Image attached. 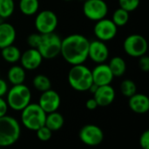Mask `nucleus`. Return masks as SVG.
<instances>
[{"mask_svg":"<svg viewBox=\"0 0 149 149\" xmlns=\"http://www.w3.org/2000/svg\"><path fill=\"white\" fill-rule=\"evenodd\" d=\"M89 42L90 40L82 34H70L61 41L60 54L72 66L84 64L88 59Z\"/></svg>","mask_w":149,"mask_h":149,"instance_id":"nucleus-1","label":"nucleus"},{"mask_svg":"<svg viewBox=\"0 0 149 149\" xmlns=\"http://www.w3.org/2000/svg\"><path fill=\"white\" fill-rule=\"evenodd\" d=\"M69 85L77 91H86L93 83L92 69L84 64L73 65L68 72Z\"/></svg>","mask_w":149,"mask_h":149,"instance_id":"nucleus-2","label":"nucleus"},{"mask_svg":"<svg viewBox=\"0 0 149 149\" xmlns=\"http://www.w3.org/2000/svg\"><path fill=\"white\" fill-rule=\"evenodd\" d=\"M21 128L17 120L10 116L0 117V147L13 145L20 136Z\"/></svg>","mask_w":149,"mask_h":149,"instance_id":"nucleus-3","label":"nucleus"},{"mask_svg":"<svg viewBox=\"0 0 149 149\" xmlns=\"http://www.w3.org/2000/svg\"><path fill=\"white\" fill-rule=\"evenodd\" d=\"M7 105L14 111H22L31 100V92L28 86L24 83L12 85L7 91Z\"/></svg>","mask_w":149,"mask_h":149,"instance_id":"nucleus-4","label":"nucleus"},{"mask_svg":"<svg viewBox=\"0 0 149 149\" xmlns=\"http://www.w3.org/2000/svg\"><path fill=\"white\" fill-rule=\"evenodd\" d=\"M21 112L22 123L27 129L37 131L38 128L45 126L46 113L42 110L38 104L30 103Z\"/></svg>","mask_w":149,"mask_h":149,"instance_id":"nucleus-5","label":"nucleus"},{"mask_svg":"<svg viewBox=\"0 0 149 149\" xmlns=\"http://www.w3.org/2000/svg\"><path fill=\"white\" fill-rule=\"evenodd\" d=\"M62 39L54 32L41 34V40L38 47V50L41 54L43 59L52 60L60 54Z\"/></svg>","mask_w":149,"mask_h":149,"instance_id":"nucleus-6","label":"nucleus"},{"mask_svg":"<svg viewBox=\"0 0 149 149\" xmlns=\"http://www.w3.org/2000/svg\"><path fill=\"white\" fill-rule=\"evenodd\" d=\"M123 48L125 53L131 57H141L147 54L148 45L146 38L141 34H130L128 35L124 42Z\"/></svg>","mask_w":149,"mask_h":149,"instance_id":"nucleus-7","label":"nucleus"},{"mask_svg":"<svg viewBox=\"0 0 149 149\" xmlns=\"http://www.w3.org/2000/svg\"><path fill=\"white\" fill-rule=\"evenodd\" d=\"M58 24V18L55 12L51 10L39 11L34 21L35 28L40 34L54 32Z\"/></svg>","mask_w":149,"mask_h":149,"instance_id":"nucleus-8","label":"nucleus"},{"mask_svg":"<svg viewBox=\"0 0 149 149\" xmlns=\"http://www.w3.org/2000/svg\"><path fill=\"white\" fill-rule=\"evenodd\" d=\"M83 13L86 18L96 22L106 18L108 5L104 0H87L83 4Z\"/></svg>","mask_w":149,"mask_h":149,"instance_id":"nucleus-9","label":"nucleus"},{"mask_svg":"<svg viewBox=\"0 0 149 149\" xmlns=\"http://www.w3.org/2000/svg\"><path fill=\"white\" fill-rule=\"evenodd\" d=\"M118 32V27L109 18H102L96 21L93 32L97 40L101 41H109L115 38Z\"/></svg>","mask_w":149,"mask_h":149,"instance_id":"nucleus-10","label":"nucleus"},{"mask_svg":"<svg viewBox=\"0 0 149 149\" xmlns=\"http://www.w3.org/2000/svg\"><path fill=\"white\" fill-rule=\"evenodd\" d=\"M80 141L90 147H95L100 145L104 139V133L100 127L95 125H86L83 126L79 131Z\"/></svg>","mask_w":149,"mask_h":149,"instance_id":"nucleus-11","label":"nucleus"},{"mask_svg":"<svg viewBox=\"0 0 149 149\" xmlns=\"http://www.w3.org/2000/svg\"><path fill=\"white\" fill-rule=\"evenodd\" d=\"M109 57V48L107 45L101 40H95L89 42L88 58L93 62L100 64L105 63Z\"/></svg>","mask_w":149,"mask_h":149,"instance_id":"nucleus-12","label":"nucleus"},{"mask_svg":"<svg viewBox=\"0 0 149 149\" xmlns=\"http://www.w3.org/2000/svg\"><path fill=\"white\" fill-rule=\"evenodd\" d=\"M61 98L59 94L56 90L50 89L42 92L38 104L42 108V110L47 114L56 112L59 108Z\"/></svg>","mask_w":149,"mask_h":149,"instance_id":"nucleus-13","label":"nucleus"},{"mask_svg":"<svg viewBox=\"0 0 149 149\" xmlns=\"http://www.w3.org/2000/svg\"><path fill=\"white\" fill-rule=\"evenodd\" d=\"M19 61L25 70H35L41 65L43 57L37 48L30 47L21 54Z\"/></svg>","mask_w":149,"mask_h":149,"instance_id":"nucleus-14","label":"nucleus"},{"mask_svg":"<svg viewBox=\"0 0 149 149\" xmlns=\"http://www.w3.org/2000/svg\"><path fill=\"white\" fill-rule=\"evenodd\" d=\"M93 82L98 86L111 84L114 76L106 63H100L92 69Z\"/></svg>","mask_w":149,"mask_h":149,"instance_id":"nucleus-15","label":"nucleus"},{"mask_svg":"<svg viewBox=\"0 0 149 149\" xmlns=\"http://www.w3.org/2000/svg\"><path fill=\"white\" fill-rule=\"evenodd\" d=\"M115 95L114 89L111 86V84H108L99 86L97 90L93 93V98L96 100L98 106L106 107L110 105L114 101Z\"/></svg>","mask_w":149,"mask_h":149,"instance_id":"nucleus-16","label":"nucleus"},{"mask_svg":"<svg viewBox=\"0 0 149 149\" xmlns=\"http://www.w3.org/2000/svg\"><path fill=\"white\" fill-rule=\"evenodd\" d=\"M128 105L130 109L138 114H144L149 110V99L148 96L141 93H135L128 97Z\"/></svg>","mask_w":149,"mask_h":149,"instance_id":"nucleus-17","label":"nucleus"},{"mask_svg":"<svg viewBox=\"0 0 149 149\" xmlns=\"http://www.w3.org/2000/svg\"><path fill=\"white\" fill-rule=\"evenodd\" d=\"M17 38L15 27L7 22L0 23V49L14 44Z\"/></svg>","mask_w":149,"mask_h":149,"instance_id":"nucleus-18","label":"nucleus"},{"mask_svg":"<svg viewBox=\"0 0 149 149\" xmlns=\"http://www.w3.org/2000/svg\"><path fill=\"white\" fill-rule=\"evenodd\" d=\"M25 69L21 65L11 66L7 72V79L12 85L24 83L25 81Z\"/></svg>","mask_w":149,"mask_h":149,"instance_id":"nucleus-19","label":"nucleus"},{"mask_svg":"<svg viewBox=\"0 0 149 149\" xmlns=\"http://www.w3.org/2000/svg\"><path fill=\"white\" fill-rule=\"evenodd\" d=\"M64 117L56 111L46 114L45 126H47L52 132H54L61 129L64 125Z\"/></svg>","mask_w":149,"mask_h":149,"instance_id":"nucleus-20","label":"nucleus"},{"mask_svg":"<svg viewBox=\"0 0 149 149\" xmlns=\"http://www.w3.org/2000/svg\"><path fill=\"white\" fill-rule=\"evenodd\" d=\"M107 65L114 77H120L126 73L127 64L125 60L120 56L113 57L109 61V63Z\"/></svg>","mask_w":149,"mask_h":149,"instance_id":"nucleus-21","label":"nucleus"},{"mask_svg":"<svg viewBox=\"0 0 149 149\" xmlns=\"http://www.w3.org/2000/svg\"><path fill=\"white\" fill-rule=\"evenodd\" d=\"M21 54L19 48L14 46V44L1 49V56L8 63H16L19 61Z\"/></svg>","mask_w":149,"mask_h":149,"instance_id":"nucleus-22","label":"nucleus"},{"mask_svg":"<svg viewBox=\"0 0 149 149\" xmlns=\"http://www.w3.org/2000/svg\"><path fill=\"white\" fill-rule=\"evenodd\" d=\"M18 7L25 16H32L38 13L39 9L38 0H19Z\"/></svg>","mask_w":149,"mask_h":149,"instance_id":"nucleus-23","label":"nucleus"},{"mask_svg":"<svg viewBox=\"0 0 149 149\" xmlns=\"http://www.w3.org/2000/svg\"><path fill=\"white\" fill-rule=\"evenodd\" d=\"M32 84L33 87L40 92H44L45 90L52 89V82L50 78L42 74L34 76L32 80Z\"/></svg>","mask_w":149,"mask_h":149,"instance_id":"nucleus-24","label":"nucleus"},{"mask_svg":"<svg viewBox=\"0 0 149 149\" xmlns=\"http://www.w3.org/2000/svg\"><path fill=\"white\" fill-rule=\"evenodd\" d=\"M111 19L116 25L117 27L124 26L127 24V22L129 20V12L120 7L114 11Z\"/></svg>","mask_w":149,"mask_h":149,"instance_id":"nucleus-25","label":"nucleus"},{"mask_svg":"<svg viewBox=\"0 0 149 149\" xmlns=\"http://www.w3.org/2000/svg\"><path fill=\"white\" fill-rule=\"evenodd\" d=\"M15 10L14 0H0V18L3 19L10 18Z\"/></svg>","mask_w":149,"mask_h":149,"instance_id":"nucleus-26","label":"nucleus"},{"mask_svg":"<svg viewBox=\"0 0 149 149\" xmlns=\"http://www.w3.org/2000/svg\"><path fill=\"white\" fill-rule=\"evenodd\" d=\"M120 89L123 96L127 97H130L137 92L136 83L130 79H125L120 83Z\"/></svg>","mask_w":149,"mask_h":149,"instance_id":"nucleus-27","label":"nucleus"},{"mask_svg":"<svg viewBox=\"0 0 149 149\" xmlns=\"http://www.w3.org/2000/svg\"><path fill=\"white\" fill-rule=\"evenodd\" d=\"M119 5L120 8L131 12L139 7L140 0H119Z\"/></svg>","mask_w":149,"mask_h":149,"instance_id":"nucleus-28","label":"nucleus"},{"mask_svg":"<svg viewBox=\"0 0 149 149\" xmlns=\"http://www.w3.org/2000/svg\"><path fill=\"white\" fill-rule=\"evenodd\" d=\"M36 132H37L38 138L42 141H48L52 138V132L45 126H41Z\"/></svg>","mask_w":149,"mask_h":149,"instance_id":"nucleus-29","label":"nucleus"},{"mask_svg":"<svg viewBox=\"0 0 149 149\" xmlns=\"http://www.w3.org/2000/svg\"><path fill=\"white\" fill-rule=\"evenodd\" d=\"M41 40V34L39 32H33L27 37V44L30 47L38 48Z\"/></svg>","mask_w":149,"mask_h":149,"instance_id":"nucleus-30","label":"nucleus"},{"mask_svg":"<svg viewBox=\"0 0 149 149\" xmlns=\"http://www.w3.org/2000/svg\"><path fill=\"white\" fill-rule=\"evenodd\" d=\"M139 68L143 72H148L149 71V57L147 54H143L141 57H139Z\"/></svg>","mask_w":149,"mask_h":149,"instance_id":"nucleus-31","label":"nucleus"},{"mask_svg":"<svg viewBox=\"0 0 149 149\" xmlns=\"http://www.w3.org/2000/svg\"><path fill=\"white\" fill-rule=\"evenodd\" d=\"M140 146L142 149H149V131H145L140 138Z\"/></svg>","mask_w":149,"mask_h":149,"instance_id":"nucleus-32","label":"nucleus"},{"mask_svg":"<svg viewBox=\"0 0 149 149\" xmlns=\"http://www.w3.org/2000/svg\"><path fill=\"white\" fill-rule=\"evenodd\" d=\"M8 105L6 100H4L3 97H0V117H3L6 115L7 111H8Z\"/></svg>","mask_w":149,"mask_h":149,"instance_id":"nucleus-33","label":"nucleus"},{"mask_svg":"<svg viewBox=\"0 0 149 149\" xmlns=\"http://www.w3.org/2000/svg\"><path fill=\"white\" fill-rule=\"evenodd\" d=\"M8 90H9V89H8V84H7V83H6L3 79L0 78V97H3V96H5V95L7 94Z\"/></svg>","mask_w":149,"mask_h":149,"instance_id":"nucleus-34","label":"nucleus"},{"mask_svg":"<svg viewBox=\"0 0 149 149\" xmlns=\"http://www.w3.org/2000/svg\"><path fill=\"white\" fill-rule=\"evenodd\" d=\"M86 107L88 110H90V111H93V110H95V109L98 107V104H97L96 100H95L93 97H92V98H89V99L86 101Z\"/></svg>","mask_w":149,"mask_h":149,"instance_id":"nucleus-35","label":"nucleus"},{"mask_svg":"<svg viewBox=\"0 0 149 149\" xmlns=\"http://www.w3.org/2000/svg\"><path fill=\"white\" fill-rule=\"evenodd\" d=\"M79 1H83V2H86V1H87V0H79Z\"/></svg>","mask_w":149,"mask_h":149,"instance_id":"nucleus-36","label":"nucleus"},{"mask_svg":"<svg viewBox=\"0 0 149 149\" xmlns=\"http://www.w3.org/2000/svg\"><path fill=\"white\" fill-rule=\"evenodd\" d=\"M64 1H72V0H64Z\"/></svg>","mask_w":149,"mask_h":149,"instance_id":"nucleus-37","label":"nucleus"}]
</instances>
